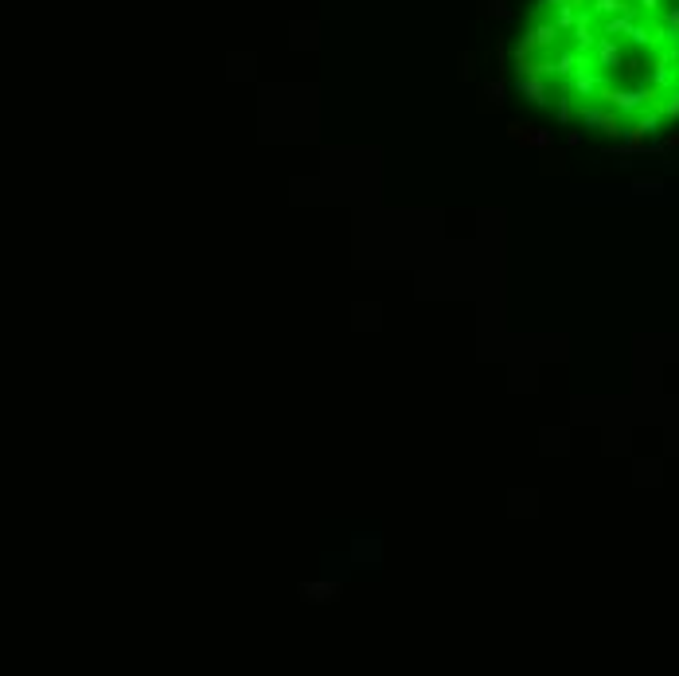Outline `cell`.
I'll list each match as a JSON object with an SVG mask.
<instances>
[{"label":"cell","mask_w":679,"mask_h":676,"mask_svg":"<svg viewBox=\"0 0 679 676\" xmlns=\"http://www.w3.org/2000/svg\"><path fill=\"white\" fill-rule=\"evenodd\" d=\"M582 118H586V126L601 129L605 137H625L629 129H625V118H620L617 110H609V106H601V102H586L582 106Z\"/></svg>","instance_id":"cell-1"},{"label":"cell","mask_w":679,"mask_h":676,"mask_svg":"<svg viewBox=\"0 0 679 676\" xmlns=\"http://www.w3.org/2000/svg\"><path fill=\"white\" fill-rule=\"evenodd\" d=\"M297 594H301L309 606H328V602L340 598V583H301Z\"/></svg>","instance_id":"cell-2"},{"label":"cell","mask_w":679,"mask_h":676,"mask_svg":"<svg viewBox=\"0 0 679 676\" xmlns=\"http://www.w3.org/2000/svg\"><path fill=\"white\" fill-rule=\"evenodd\" d=\"M520 94L527 102H535V106H546V102H551V83H546L543 75H523L520 78Z\"/></svg>","instance_id":"cell-3"},{"label":"cell","mask_w":679,"mask_h":676,"mask_svg":"<svg viewBox=\"0 0 679 676\" xmlns=\"http://www.w3.org/2000/svg\"><path fill=\"white\" fill-rule=\"evenodd\" d=\"M527 32L535 35V47H539V51H551V47H558V28H554L551 20H539V24H531Z\"/></svg>","instance_id":"cell-4"},{"label":"cell","mask_w":679,"mask_h":676,"mask_svg":"<svg viewBox=\"0 0 679 676\" xmlns=\"http://www.w3.org/2000/svg\"><path fill=\"white\" fill-rule=\"evenodd\" d=\"M488 12H492V16H500V20H508V16H512L508 0H492V8H488Z\"/></svg>","instance_id":"cell-5"},{"label":"cell","mask_w":679,"mask_h":676,"mask_svg":"<svg viewBox=\"0 0 679 676\" xmlns=\"http://www.w3.org/2000/svg\"><path fill=\"white\" fill-rule=\"evenodd\" d=\"M484 94H488L492 102H503V83H488V86H484Z\"/></svg>","instance_id":"cell-6"},{"label":"cell","mask_w":679,"mask_h":676,"mask_svg":"<svg viewBox=\"0 0 679 676\" xmlns=\"http://www.w3.org/2000/svg\"><path fill=\"white\" fill-rule=\"evenodd\" d=\"M531 145H539V149H546V145H551V133H543V129H539V133H531Z\"/></svg>","instance_id":"cell-7"}]
</instances>
